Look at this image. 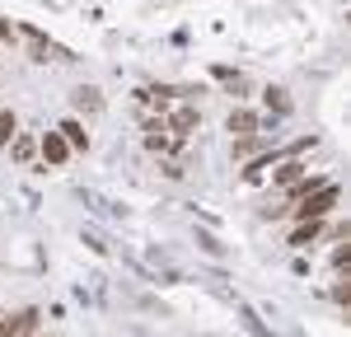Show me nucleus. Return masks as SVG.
<instances>
[{"mask_svg": "<svg viewBox=\"0 0 351 337\" xmlns=\"http://www.w3.org/2000/svg\"><path fill=\"white\" fill-rule=\"evenodd\" d=\"M38 150H43V160H47V164H66V155H71V145L61 140V132H47V136L38 140Z\"/></svg>", "mask_w": 351, "mask_h": 337, "instance_id": "5", "label": "nucleus"}, {"mask_svg": "<svg viewBox=\"0 0 351 337\" xmlns=\"http://www.w3.org/2000/svg\"><path fill=\"white\" fill-rule=\"evenodd\" d=\"M263 99H267V108L276 112V117H286V112H291V99H286V89H267Z\"/></svg>", "mask_w": 351, "mask_h": 337, "instance_id": "13", "label": "nucleus"}, {"mask_svg": "<svg viewBox=\"0 0 351 337\" xmlns=\"http://www.w3.org/2000/svg\"><path fill=\"white\" fill-rule=\"evenodd\" d=\"M24 38H28V56H33V61H47V38H43L38 28H24Z\"/></svg>", "mask_w": 351, "mask_h": 337, "instance_id": "12", "label": "nucleus"}, {"mask_svg": "<svg viewBox=\"0 0 351 337\" xmlns=\"http://www.w3.org/2000/svg\"><path fill=\"white\" fill-rule=\"evenodd\" d=\"M38 328V309H24V314H14V319H0V337H24Z\"/></svg>", "mask_w": 351, "mask_h": 337, "instance_id": "4", "label": "nucleus"}, {"mask_svg": "<svg viewBox=\"0 0 351 337\" xmlns=\"http://www.w3.org/2000/svg\"><path fill=\"white\" fill-rule=\"evenodd\" d=\"M230 132H234V140H243V136H258V127H263V117L258 112H248V108H234L230 112V122H225Z\"/></svg>", "mask_w": 351, "mask_h": 337, "instance_id": "3", "label": "nucleus"}, {"mask_svg": "<svg viewBox=\"0 0 351 337\" xmlns=\"http://www.w3.org/2000/svg\"><path fill=\"white\" fill-rule=\"evenodd\" d=\"M300 173H304V164H300V160H286V164L271 173V183H276V188H291V183H300Z\"/></svg>", "mask_w": 351, "mask_h": 337, "instance_id": "9", "label": "nucleus"}, {"mask_svg": "<svg viewBox=\"0 0 351 337\" xmlns=\"http://www.w3.org/2000/svg\"><path fill=\"white\" fill-rule=\"evenodd\" d=\"M263 150H267V140H258V136L234 140V160H253V155H263Z\"/></svg>", "mask_w": 351, "mask_h": 337, "instance_id": "10", "label": "nucleus"}, {"mask_svg": "<svg viewBox=\"0 0 351 337\" xmlns=\"http://www.w3.org/2000/svg\"><path fill=\"white\" fill-rule=\"evenodd\" d=\"M197 122H202L197 103H178V108L164 117V132H173V136H192V132H197Z\"/></svg>", "mask_w": 351, "mask_h": 337, "instance_id": "2", "label": "nucleus"}, {"mask_svg": "<svg viewBox=\"0 0 351 337\" xmlns=\"http://www.w3.org/2000/svg\"><path fill=\"white\" fill-rule=\"evenodd\" d=\"M10 150H14L19 164H28V160L38 155V140H33V136H14V140H10Z\"/></svg>", "mask_w": 351, "mask_h": 337, "instance_id": "11", "label": "nucleus"}, {"mask_svg": "<svg viewBox=\"0 0 351 337\" xmlns=\"http://www.w3.org/2000/svg\"><path fill=\"white\" fill-rule=\"evenodd\" d=\"M0 38H14V28L5 24V19H0Z\"/></svg>", "mask_w": 351, "mask_h": 337, "instance_id": "15", "label": "nucleus"}, {"mask_svg": "<svg viewBox=\"0 0 351 337\" xmlns=\"http://www.w3.org/2000/svg\"><path fill=\"white\" fill-rule=\"evenodd\" d=\"M75 108H80V112H99V108H104V99H99L94 84H80V89H75Z\"/></svg>", "mask_w": 351, "mask_h": 337, "instance_id": "8", "label": "nucleus"}, {"mask_svg": "<svg viewBox=\"0 0 351 337\" xmlns=\"http://www.w3.org/2000/svg\"><path fill=\"white\" fill-rule=\"evenodd\" d=\"M332 206H337V188L328 183V188H319V192H309L304 201H300V206H295V216H300V221H324Z\"/></svg>", "mask_w": 351, "mask_h": 337, "instance_id": "1", "label": "nucleus"}, {"mask_svg": "<svg viewBox=\"0 0 351 337\" xmlns=\"http://www.w3.org/2000/svg\"><path fill=\"white\" fill-rule=\"evenodd\" d=\"M14 136H19V117L14 112H0V145H10Z\"/></svg>", "mask_w": 351, "mask_h": 337, "instance_id": "14", "label": "nucleus"}, {"mask_svg": "<svg viewBox=\"0 0 351 337\" xmlns=\"http://www.w3.org/2000/svg\"><path fill=\"white\" fill-rule=\"evenodd\" d=\"M56 132H61V140H66L71 150H84V145H89V132H84V127L75 122V117H66V122H61Z\"/></svg>", "mask_w": 351, "mask_h": 337, "instance_id": "6", "label": "nucleus"}, {"mask_svg": "<svg viewBox=\"0 0 351 337\" xmlns=\"http://www.w3.org/2000/svg\"><path fill=\"white\" fill-rule=\"evenodd\" d=\"M319 234H324V225H319V221H300V229L291 234V244H295V249H309Z\"/></svg>", "mask_w": 351, "mask_h": 337, "instance_id": "7", "label": "nucleus"}]
</instances>
